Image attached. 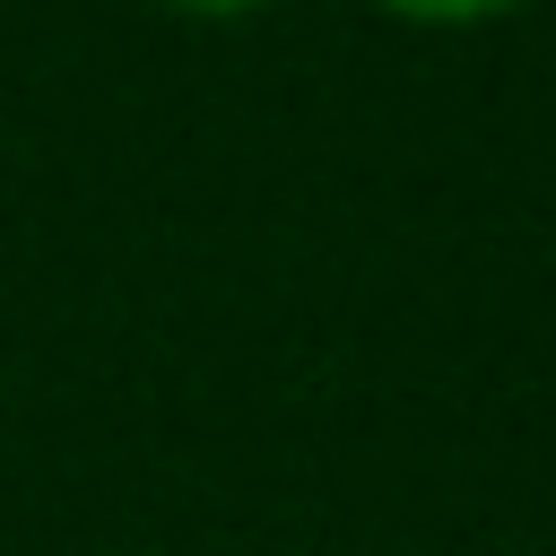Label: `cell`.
I'll use <instances>...</instances> for the list:
<instances>
[{"label": "cell", "instance_id": "obj_1", "mask_svg": "<svg viewBox=\"0 0 556 556\" xmlns=\"http://www.w3.org/2000/svg\"><path fill=\"white\" fill-rule=\"evenodd\" d=\"M391 17H417V26H478L495 9H521V0H382Z\"/></svg>", "mask_w": 556, "mask_h": 556}, {"label": "cell", "instance_id": "obj_2", "mask_svg": "<svg viewBox=\"0 0 556 556\" xmlns=\"http://www.w3.org/2000/svg\"><path fill=\"white\" fill-rule=\"evenodd\" d=\"M174 9H191V17H243V9H261V0H174Z\"/></svg>", "mask_w": 556, "mask_h": 556}]
</instances>
